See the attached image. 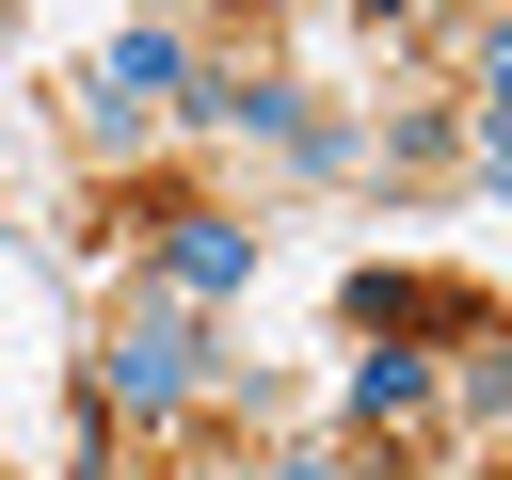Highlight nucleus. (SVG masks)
<instances>
[{
	"label": "nucleus",
	"mask_w": 512,
	"mask_h": 480,
	"mask_svg": "<svg viewBox=\"0 0 512 480\" xmlns=\"http://www.w3.org/2000/svg\"><path fill=\"white\" fill-rule=\"evenodd\" d=\"M192 384H208V352H192V304H144V320L112 336V400H128V416H176Z\"/></svg>",
	"instance_id": "f257e3e1"
},
{
	"label": "nucleus",
	"mask_w": 512,
	"mask_h": 480,
	"mask_svg": "<svg viewBox=\"0 0 512 480\" xmlns=\"http://www.w3.org/2000/svg\"><path fill=\"white\" fill-rule=\"evenodd\" d=\"M240 272H256V224L240 208H160V288L176 304H224Z\"/></svg>",
	"instance_id": "f03ea898"
},
{
	"label": "nucleus",
	"mask_w": 512,
	"mask_h": 480,
	"mask_svg": "<svg viewBox=\"0 0 512 480\" xmlns=\"http://www.w3.org/2000/svg\"><path fill=\"white\" fill-rule=\"evenodd\" d=\"M352 320H368V336H480V288H464V272H368Z\"/></svg>",
	"instance_id": "7ed1b4c3"
},
{
	"label": "nucleus",
	"mask_w": 512,
	"mask_h": 480,
	"mask_svg": "<svg viewBox=\"0 0 512 480\" xmlns=\"http://www.w3.org/2000/svg\"><path fill=\"white\" fill-rule=\"evenodd\" d=\"M176 80H192V48H176V32H128L80 96H96V128H128V112H144V96H176Z\"/></svg>",
	"instance_id": "20e7f679"
},
{
	"label": "nucleus",
	"mask_w": 512,
	"mask_h": 480,
	"mask_svg": "<svg viewBox=\"0 0 512 480\" xmlns=\"http://www.w3.org/2000/svg\"><path fill=\"white\" fill-rule=\"evenodd\" d=\"M416 400H432V368H416V352H400V336H384V352H368V368H352V416H416Z\"/></svg>",
	"instance_id": "39448f33"
}]
</instances>
